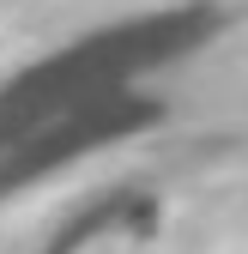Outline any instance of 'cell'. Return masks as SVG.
<instances>
[]
</instances>
